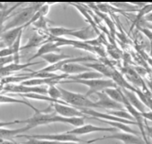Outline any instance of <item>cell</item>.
<instances>
[{"instance_id": "6da1fadb", "label": "cell", "mask_w": 152, "mask_h": 144, "mask_svg": "<svg viewBox=\"0 0 152 144\" xmlns=\"http://www.w3.org/2000/svg\"><path fill=\"white\" fill-rule=\"evenodd\" d=\"M43 3H31L29 7L23 8L20 12H18L6 25H4V31L10 30V29L18 28V27H25L28 22L31 20L34 15L39 11L40 7Z\"/></svg>"}, {"instance_id": "7a4b0ae2", "label": "cell", "mask_w": 152, "mask_h": 144, "mask_svg": "<svg viewBox=\"0 0 152 144\" xmlns=\"http://www.w3.org/2000/svg\"><path fill=\"white\" fill-rule=\"evenodd\" d=\"M59 90L60 93H61V100L73 107H76L79 110L97 108L96 103L91 100L89 97L86 96L85 94L71 92L62 88H59Z\"/></svg>"}, {"instance_id": "3957f363", "label": "cell", "mask_w": 152, "mask_h": 144, "mask_svg": "<svg viewBox=\"0 0 152 144\" xmlns=\"http://www.w3.org/2000/svg\"><path fill=\"white\" fill-rule=\"evenodd\" d=\"M63 83H77L85 85L88 88V90L86 92V96H90L93 94H96L99 92H103L107 88H117L115 83L110 78H98V79H89V80H62L60 84Z\"/></svg>"}, {"instance_id": "277c9868", "label": "cell", "mask_w": 152, "mask_h": 144, "mask_svg": "<svg viewBox=\"0 0 152 144\" xmlns=\"http://www.w3.org/2000/svg\"><path fill=\"white\" fill-rule=\"evenodd\" d=\"M48 86H28L20 84H7L3 86V91L7 93H12L14 95L16 94H40L46 95L47 94Z\"/></svg>"}, {"instance_id": "5b68a950", "label": "cell", "mask_w": 152, "mask_h": 144, "mask_svg": "<svg viewBox=\"0 0 152 144\" xmlns=\"http://www.w3.org/2000/svg\"><path fill=\"white\" fill-rule=\"evenodd\" d=\"M56 113H45L43 110H41L40 112L34 113L33 116L23 119V120H17L18 124H25L28 127L29 130H31L33 128H35L37 126L41 125H46L51 124V118L53 117V115Z\"/></svg>"}, {"instance_id": "8992f818", "label": "cell", "mask_w": 152, "mask_h": 144, "mask_svg": "<svg viewBox=\"0 0 152 144\" xmlns=\"http://www.w3.org/2000/svg\"><path fill=\"white\" fill-rule=\"evenodd\" d=\"M108 139H114V140H118L120 141H121L124 144H146L144 142V140L139 136V135H135V134H132V133H127V132H114L112 135H104L101 138H97V139H94L92 140H88L86 141V143H92V142H96V141H99V140H108Z\"/></svg>"}, {"instance_id": "52a82bcc", "label": "cell", "mask_w": 152, "mask_h": 144, "mask_svg": "<svg viewBox=\"0 0 152 144\" xmlns=\"http://www.w3.org/2000/svg\"><path fill=\"white\" fill-rule=\"evenodd\" d=\"M18 137H24L26 139L33 138V139H38V140H52V141H58V142H66V141H75V142H83L76 135L69 134L67 132L65 133H55V134H34V135H19Z\"/></svg>"}, {"instance_id": "ba28073f", "label": "cell", "mask_w": 152, "mask_h": 144, "mask_svg": "<svg viewBox=\"0 0 152 144\" xmlns=\"http://www.w3.org/2000/svg\"><path fill=\"white\" fill-rule=\"evenodd\" d=\"M51 106L54 109V112L60 115V116L64 117H86L87 118L86 115L82 113V112L76 108L73 107L69 105H62V104H51Z\"/></svg>"}, {"instance_id": "9c48e42d", "label": "cell", "mask_w": 152, "mask_h": 144, "mask_svg": "<svg viewBox=\"0 0 152 144\" xmlns=\"http://www.w3.org/2000/svg\"><path fill=\"white\" fill-rule=\"evenodd\" d=\"M116 129L113 127H100V126H96L93 124H84L82 126L74 128L73 130L66 132L69 134L79 136V135H85V134H89L92 132H114Z\"/></svg>"}, {"instance_id": "30bf717a", "label": "cell", "mask_w": 152, "mask_h": 144, "mask_svg": "<svg viewBox=\"0 0 152 144\" xmlns=\"http://www.w3.org/2000/svg\"><path fill=\"white\" fill-rule=\"evenodd\" d=\"M97 96V101H96V105L97 108H104L107 110H123L124 105L119 104L113 100H112L104 91L96 94Z\"/></svg>"}, {"instance_id": "8fae6325", "label": "cell", "mask_w": 152, "mask_h": 144, "mask_svg": "<svg viewBox=\"0 0 152 144\" xmlns=\"http://www.w3.org/2000/svg\"><path fill=\"white\" fill-rule=\"evenodd\" d=\"M38 63L39 62H26L24 64H21V63H14V62H12V63H10L8 65H6L3 68L0 69V77H9L12 73L25 70V69H27L28 67L32 66V65L38 64Z\"/></svg>"}, {"instance_id": "7c38bea8", "label": "cell", "mask_w": 152, "mask_h": 144, "mask_svg": "<svg viewBox=\"0 0 152 144\" xmlns=\"http://www.w3.org/2000/svg\"><path fill=\"white\" fill-rule=\"evenodd\" d=\"M96 33L94 29H92L90 26H86L82 29H73V31L69 34V36H72L77 39V41L80 42H88L95 38Z\"/></svg>"}, {"instance_id": "4fadbf2b", "label": "cell", "mask_w": 152, "mask_h": 144, "mask_svg": "<svg viewBox=\"0 0 152 144\" xmlns=\"http://www.w3.org/2000/svg\"><path fill=\"white\" fill-rule=\"evenodd\" d=\"M23 29H24L23 27H18V28L10 29V30L7 31H4L1 34L0 40L3 42L6 47H11L14 44V42L16 41L19 34L22 32H23Z\"/></svg>"}, {"instance_id": "5bb4252c", "label": "cell", "mask_w": 152, "mask_h": 144, "mask_svg": "<svg viewBox=\"0 0 152 144\" xmlns=\"http://www.w3.org/2000/svg\"><path fill=\"white\" fill-rule=\"evenodd\" d=\"M59 50H60V48H58L54 42H45L43 44H42L39 47L36 53L34 54L31 58H30L27 62H31L33 60L36 59V58H42V56H44V55H46L48 53L58 52Z\"/></svg>"}, {"instance_id": "9a60e30c", "label": "cell", "mask_w": 152, "mask_h": 144, "mask_svg": "<svg viewBox=\"0 0 152 144\" xmlns=\"http://www.w3.org/2000/svg\"><path fill=\"white\" fill-rule=\"evenodd\" d=\"M111 79L115 83L117 88H119L121 89H127V90L133 91V92H135L137 89L127 81V79L123 76V74H121L119 71H117L115 69H113Z\"/></svg>"}, {"instance_id": "2e32d148", "label": "cell", "mask_w": 152, "mask_h": 144, "mask_svg": "<svg viewBox=\"0 0 152 144\" xmlns=\"http://www.w3.org/2000/svg\"><path fill=\"white\" fill-rule=\"evenodd\" d=\"M85 119L86 117H64L55 113L53 115V117L51 118V124H55V123L68 124L77 128L85 124Z\"/></svg>"}, {"instance_id": "e0dca14e", "label": "cell", "mask_w": 152, "mask_h": 144, "mask_svg": "<svg viewBox=\"0 0 152 144\" xmlns=\"http://www.w3.org/2000/svg\"><path fill=\"white\" fill-rule=\"evenodd\" d=\"M82 64L85 67H86L87 69H93L94 71H96V72L100 73L101 75H103L104 77L111 79L113 69L110 67H108L107 65H105L104 63L96 61V62H84Z\"/></svg>"}, {"instance_id": "ac0fdd59", "label": "cell", "mask_w": 152, "mask_h": 144, "mask_svg": "<svg viewBox=\"0 0 152 144\" xmlns=\"http://www.w3.org/2000/svg\"><path fill=\"white\" fill-rule=\"evenodd\" d=\"M121 91H123L124 96L126 97L127 101L130 103V105L132 106H133L137 111H139L141 113L146 112L147 107L142 104V102L140 100V98L138 97V96L136 95L135 92L130 91V90H127V89H121Z\"/></svg>"}, {"instance_id": "d6986e66", "label": "cell", "mask_w": 152, "mask_h": 144, "mask_svg": "<svg viewBox=\"0 0 152 144\" xmlns=\"http://www.w3.org/2000/svg\"><path fill=\"white\" fill-rule=\"evenodd\" d=\"M89 70L90 69L85 67L82 63L80 64L79 62H71V63L65 64L59 71H61L62 74H66L68 76H73V75H77V74L86 72Z\"/></svg>"}, {"instance_id": "ffe728a7", "label": "cell", "mask_w": 152, "mask_h": 144, "mask_svg": "<svg viewBox=\"0 0 152 144\" xmlns=\"http://www.w3.org/2000/svg\"><path fill=\"white\" fill-rule=\"evenodd\" d=\"M29 131L27 126L19 129H7L0 128V140H13L15 137H18L24 132Z\"/></svg>"}, {"instance_id": "44dd1931", "label": "cell", "mask_w": 152, "mask_h": 144, "mask_svg": "<svg viewBox=\"0 0 152 144\" xmlns=\"http://www.w3.org/2000/svg\"><path fill=\"white\" fill-rule=\"evenodd\" d=\"M47 38H48L47 36H43V35L39 34L38 33H35L29 38V40L25 43V45L21 47V50H29V49H33V48L38 47V46L43 44L46 42Z\"/></svg>"}, {"instance_id": "7402d4cb", "label": "cell", "mask_w": 152, "mask_h": 144, "mask_svg": "<svg viewBox=\"0 0 152 144\" xmlns=\"http://www.w3.org/2000/svg\"><path fill=\"white\" fill-rule=\"evenodd\" d=\"M69 58H72L69 55H66L64 53H58V52H51V53H48L44 56L42 57V59H43L46 62H48L50 65L52 64H56L61 61L69 59Z\"/></svg>"}, {"instance_id": "603a6c76", "label": "cell", "mask_w": 152, "mask_h": 144, "mask_svg": "<svg viewBox=\"0 0 152 144\" xmlns=\"http://www.w3.org/2000/svg\"><path fill=\"white\" fill-rule=\"evenodd\" d=\"M0 104H21V105H24L26 106H29L30 108H32L34 113L40 112L41 110L37 109L35 106H34L31 103H29L26 100H22V99H16L8 96H5V95H0Z\"/></svg>"}, {"instance_id": "cb8c5ba5", "label": "cell", "mask_w": 152, "mask_h": 144, "mask_svg": "<svg viewBox=\"0 0 152 144\" xmlns=\"http://www.w3.org/2000/svg\"><path fill=\"white\" fill-rule=\"evenodd\" d=\"M152 12V3H148V4H145L141 8H140L138 11H137V15H136V19L135 21L133 22V24L132 25L131 27V31L133 29L134 26H137L140 21L147 15H148L149 13Z\"/></svg>"}, {"instance_id": "d4e9b609", "label": "cell", "mask_w": 152, "mask_h": 144, "mask_svg": "<svg viewBox=\"0 0 152 144\" xmlns=\"http://www.w3.org/2000/svg\"><path fill=\"white\" fill-rule=\"evenodd\" d=\"M73 31V29L64 28V27H48L47 34L49 36L52 37H64L69 36V34Z\"/></svg>"}, {"instance_id": "484cf974", "label": "cell", "mask_w": 152, "mask_h": 144, "mask_svg": "<svg viewBox=\"0 0 152 144\" xmlns=\"http://www.w3.org/2000/svg\"><path fill=\"white\" fill-rule=\"evenodd\" d=\"M112 100L121 104L124 103V95L121 91V88H107L104 91Z\"/></svg>"}, {"instance_id": "4316f807", "label": "cell", "mask_w": 152, "mask_h": 144, "mask_svg": "<svg viewBox=\"0 0 152 144\" xmlns=\"http://www.w3.org/2000/svg\"><path fill=\"white\" fill-rule=\"evenodd\" d=\"M22 35H23V32L19 34L16 41L11 46V48L13 50V62L14 63H20V51H21V47H22Z\"/></svg>"}, {"instance_id": "83f0119b", "label": "cell", "mask_w": 152, "mask_h": 144, "mask_svg": "<svg viewBox=\"0 0 152 144\" xmlns=\"http://www.w3.org/2000/svg\"><path fill=\"white\" fill-rule=\"evenodd\" d=\"M22 5V3H17L15 5H14L12 7H7V6H6L3 9L0 10V24H4V23L10 17V14L16 9V7H20Z\"/></svg>"}, {"instance_id": "f1b7e54d", "label": "cell", "mask_w": 152, "mask_h": 144, "mask_svg": "<svg viewBox=\"0 0 152 144\" xmlns=\"http://www.w3.org/2000/svg\"><path fill=\"white\" fill-rule=\"evenodd\" d=\"M106 113L114 115V116L119 117L121 119H124V120H128V121H134L133 118L132 117V115L127 111H124V109L123 110H107Z\"/></svg>"}, {"instance_id": "f546056e", "label": "cell", "mask_w": 152, "mask_h": 144, "mask_svg": "<svg viewBox=\"0 0 152 144\" xmlns=\"http://www.w3.org/2000/svg\"><path fill=\"white\" fill-rule=\"evenodd\" d=\"M47 94L54 100H61V93H60L59 88H58L57 86H48Z\"/></svg>"}, {"instance_id": "4dcf8cb0", "label": "cell", "mask_w": 152, "mask_h": 144, "mask_svg": "<svg viewBox=\"0 0 152 144\" xmlns=\"http://www.w3.org/2000/svg\"><path fill=\"white\" fill-rule=\"evenodd\" d=\"M36 29L40 31H43V32H46L47 29H48V22L46 20V17H43V16H41L39 18L38 21H36L34 24H33Z\"/></svg>"}, {"instance_id": "1f68e13d", "label": "cell", "mask_w": 152, "mask_h": 144, "mask_svg": "<svg viewBox=\"0 0 152 144\" xmlns=\"http://www.w3.org/2000/svg\"><path fill=\"white\" fill-rule=\"evenodd\" d=\"M23 144H58V142L47 140H38V139L28 138V140L25 142H23Z\"/></svg>"}, {"instance_id": "d6a6232c", "label": "cell", "mask_w": 152, "mask_h": 144, "mask_svg": "<svg viewBox=\"0 0 152 144\" xmlns=\"http://www.w3.org/2000/svg\"><path fill=\"white\" fill-rule=\"evenodd\" d=\"M137 27V29L141 33V34H143L148 39V41L150 42H152V31L150 30V29H148V28H146V27H144V26H141V25H137L136 26Z\"/></svg>"}, {"instance_id": "836d02e7", "label": "cell", "mask_w": 152, "mask_h": 144, "mask_svg": "<svg viewBox=\"0 0 152 144\" xmlns=\"http://www.w3.org/2000/svg\"><path fill=\"white\" fill-rule=\"evenodd\" d=\"M13 57V50L11 47H5L0 50V58Z\"/></svg>"}, {"instance_id": "e575fe53", "label": "cell", "mask_w": 152, "mask_h": 144, "mask_svg": "<svg viewBox=\"0 0 152 144\" xmlns=\"http://www.w3.org/2000/svg\"><path fill=\"white\" fill-rule=\"evenodd\" d=\"M50 4L43 3V4H42V6L40 7V9H39V13L41 14V15H42V16L46 17V16L48 15V14H49V12H50Z\"/></svg>"}, {"instance_id": "d590c367", "label": "cell", "mask_w": 152, "mask_h": 144, "mask_svg": "<svg viewBox=\"0 0 152 144\" xmlns=\"http://www.w3.org/2000/svg\"><path fill=\"white\" fill-rule=\"evenodd\" d=\"M145 132H146V135L152 140V125L151 126L148 125L147 122H145Z\"/></svg>"}, {"instance_id": "8d00e7d4", "label": "cell", "mask_w": 152, "mask_h": 144, "mask_svg": "<svg viewBox=\"0 0 152 144\" xmlns=\"http://www.w3.org/2000/svg\"><path fill=\"white\" fill-rule=\"evenodd\" d=\"M142 114V117L144 118V120H148L150 121L152 123V111H148V112H144L141 113Z\"/></svg>"}, {"instance_id": "74e56055", "label": "cell", "mask_w": 152, "mask_h": 144, "mask_svg": "<svg viewBox=\"0 0 152 144\" xmlns=\"http://www.w3.org/2000/svg\"><path fill=\"white\" fill-rule=\"evenodd\" d=\"M0 144H23V143H18L14 140H0Z\"/></svg>"}, {"instance_id": "f35d334b", "label": "cell", "mask_w": 152, "mask_h": 144, "mask_svg": "<svg viewBox=\"0 0 152 144\" xmlns=\"http://www.w3.org/2000/svg\"><path fill=\"white\" fill-rule=\"evenodd\" d=\"M142 20H144L146 23H152V12L149 13L148 15H147Z\"/></svg>"}, {"instance_id": "ab89813d", "label": "cell", "mask_w": 152, "mask_h": 144, "mask_svg": "<svg viewBox=\"0 0 152 144\" xmlns=\"http://www.w3.org/2000/svg\"><path fill=\"white\" fill-rule=\"evenodd\" d=\"M138 25H139V24H138ZM140 25L144 26V27H146V28H148V29H150V30L152 31V24H150V23H144L143 24H140Z\"/></svg>"}, {"instance_id": "60d3db41", "label": "cell", "mask_w": 152, "mask_h": 144, "mask_svg": "<svg viewBox=\"0 0 152 144\" xmlns=\"http://www.w3.org/2000/svg\"><path fill=\"white\" fill-rule=\"evenodd\" d=\"M58 144H80V142H75V141H66V142H58Z\"/></svg>"}, {"instance_id": "b9f144b4", "label": "cell", "mask_w": 152, "mask_h": 144, "mask_svg": "<svg viewBox=\"0 0 152 144\" xmlns=\"http://www.w3.org/2000/svg\"><path fill=\"white\" fill-rule=\"evenodd\" d=\"M148 57L152 60V42H150V50H149V56Z\"/></svg>"}, {"instance_id": "7bdbcfd3", "label": "cell", "mask_w": 152, "mask_h": 144, "mask_svg": "<svg viewBox=\"0 0 152 144\" xmlns=\"http://www.w3.org/2000/svg\"><path fill=\"white\" fill-rule=\"evenodd\" d=\"M151 74H152V73H151Z\"/></svg>"}]
</instances>
